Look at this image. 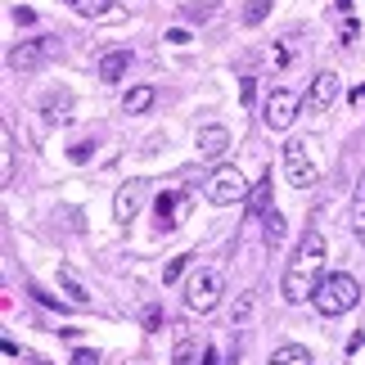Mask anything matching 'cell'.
Segmentation results:
<instances>
[{"label":"cell","mask_w":365,"mask_h":365,"mask_svg":"<svg viewBox=\"0 0 365 365\" xmlns=\"http://www.w3.org/2000/svg\"><path fill=\"white\" fill-rule=\"evenodd\" d=\"M320 266H325V235L320 230H307L302 240H298V252H293V262H289V271H284V284H279V293H284L289 302H307V298H316V275H320Z\"/></svg>","instance_id":"cell-1"},{"label":"cell","mask_w":365,"mask_h":365,"mask_svg":"<svg viewBox=\"0 0 365 365\" xmlns=\"http://www.w3.org/2000/svg\"><path fill=\"white\" fill-rule=\"evenodd\" d=\"M316 312L320 316H343V312H352V307L361 302V284L347 271H334L320 279V289H316Z\"/></svg>","instance_id":"cell-2"},{"label":"cell","mask_w":365,"mask_h":365,"mask_svg":"<svg viewBox=\"0 0 365 365\" xmlns=\"http://www.w3.org/2000/svg\"><path fill=\"white\" fill-rule=\"evenodd\" d=\"M203 194H207V203H217V207H230V203L248 199L244 172H240V167H230V163H221L217 172H212V176L203 180Z\"/></svg>","instance_id":"cell-3"},{"label":"cell","mask_w":365,"mask_h":365,"mask_svg":"<svg viewBox=\"0 0 365 365\" xmlns=\"http://www.w3.org/2000/svg\"><path fill=\"white\" fill-rule=\"evenodd\" d=\"M221 302V271L217 266H199L185 284V307L190 312H217Z\"/></svg>","instance_id":"cell-4"},{"label":"cell","mask_w":365,"mask_h":365,"mask_svg":"<svg viewBox=\"0 0 365 365\" xmlns=\"http://www.w3.org/2000/svg\"><path fill=\"white\" fill-rule=\"evenodd\" d=\"M298 108H302L298 95L284 91V86H275L271 95H266V104H262V122L271 126V131H289L293 118H298Z\"/></svg>","instance_id":"cell-5"},{"label":"cell","mask_w":365,"mask_h":365,"mask_svg":"<svg viewBox=\"0 0 365 365\" xmlns=\"http://www.w3.org/2000/svg\"><path fill=\"white\" fill-rule=\"evenodd\" d=\"M284 172H289V185H298V190L316 185V163H312L302 140H289L284 145Z\"/></svg>","instance_id":"cell-6"},{"label":"cell","mask_w":365,"mask_h":365,"mask_svg":"<svg viewBox=\"0 0 365 365\" xmlns=\"http://www.w3.org/2000/svg\"><path fill=\"white\" fill-rule=\"evenodd\" d=\"M54 54V36H41V41H23V46L9 50V68L14 73H32V68H41Z\"/></svg>","instance_id":"cell-7"},{"label":"cell","mask_w":365,"mask_h":365,"mask_svg":"<svg viewBox=\"0 0 365 365\" xmlns=\"http://www.w3.org/2000/svg\"><path fill=\"white\" fill-rule=\"evenodd\" d=\"M339 91H343L339 73H320V77L312 81V91L302 95V113H325V108L339 100Z\"/></svg>","instance_id":"cell-8"},{"label":"cell","mask_w":365,"mask_h":365,"mask_svg":"<svg viewBox=\"0 0 365 365\" xmlns=\"http://www.w3.org/2000/svg\"><path fill=\"white\" fill-rule=\"evenodd\" d=\"M185 217H190V194H180V190L158 194V226L163 230H176Z\"/></svg>","instance_id":"cell-9"},{"label":"cell","mask_w":365,"mask_h":365,"mask_svg":"<svg viewBox=\"0 0 365 365\" xmlns=\"http://www.w3.org/2000/svg\"><path fill=\"white\" fill-rule=\"evenodd\" d=\"M145 207V180H126L113 199V217L118 221H135V212Z\"/></svg>","instance_id":"cell-10"},{"label":"cell","mask_w":365,"mask_h":365,"mask_svg":"<svg viewBox=\"0 0 365 365\" xmlns=\"http://www.w3.org/2000/svg\"><path fill=\"white\" fill-rule=\"evenodd\" d=\"M199 153L207 163H221L230 153V131H226V126H203V131H199Z\"/></svg>","instance_id":"cell-11"},{"label":"cell","mask_w":365,"mask_h":365,"mask_svg":"<svg viewBox=\"0 0 365 365\" xmlns=\"http://www.w3.org/2000/svg\"><path fill=\"white\" fill-rule=\"evenodd\" d=\"M126 68H131V50H108L95 73H100V81H108V86H113V81L126 77Z\"/></svg>","instance_id":"cell-12"},{"label":"cell","mask_w":365,"mask_h":365,"mask_svg":"<svg viewBox=\"0 0 365 365\" xmlns=\"http://www.w3.org/2000/svg\"><path fill=\"white\" fill-rule=\"evenodd\" d=\"M266 203H271V172H266V176L257 180V185L248 190V199H244V212H248V217H266V212H271Z\"/></svg>","instance_id":"cell-13"},{"label":"cell","mask_w":365,"mask_h":365,"mask_svg":"<svg viewBox=\"0 0 365 365\" xmlns=\"http://www.w3.org/2000/svg\"><path fill=\"white\" fill-rule=\"evenodd\" d=\"M68 108H73V95L68 91H46L41 95V113L50 122H68Z\"/></svg>","instance_id":"cell-14"},{"label":"cell","mask_w":365,"mask_h":365,"mask_svg":"<svg viewBox=\"0 0 365 365\" xmlns=\"http://www.w3.org/2000/svg\"><path fill=\"white\" fill-rule=\"evenodd\" d=\"M153 100H158V91H153V86H131V91L122 95V108H126V113H149Z\"/></svg>","instance_id":"cell-15"},{"label":"cell","mask_w":365,"mask_h":365,"mask_svg":"<svg viewBox=\"0 0 365 365\" xmlns=\"http://www.w3.org/2000/svg\"><path fill=\"white\" fill-rule=\"evenodd\" d=\"M266 365H312V352H307L302 343H284V347H275V352H271Z\"/></svg>","instance_id":"cell-16"},{"label":"cell","mask_w":365,"mask_h":365,"mask_svg":"<svg viewBox=\"0 0 365 365\" xmlns=\"http://www.w3.org/2000/svg\"><path fill=\"white\" fill-rule=\"evenodd\" d=\"M0 185H14V135H9V126L0 131Z\"/></svg>","instance_id":"cell-17"},{"label":"cell","mask_w":365,"mask_h":365,"mask_svg":"<svg viewBox=\"0 0 365 365\" xmlns=\"http://www.w3.org/2000/svg\"><path fill=\"white\" fill-rule=\"evenodd\" d=\"M59 284H63V293H68V302H73V307H86L91 302V293L81 289V279L68 271V266H59Z\"/></svg>","instance_id":"cell-18"},{"label":"cell","mask_w":365,"mask_h":365,"mask_svg":"<svg viewBox=\"0 0 365 365\" xmlns=\"http://www.w3.org/2000/svg\"><path fill=\"white\" fill-rule=\"evenodd\" d=\"M199 361H203L199 343H194L190 334H180V339H176V352H172V365H199Z\"/></svg>","instance_id":"cell-19"},{"label":"cell","mask_w":365,"mask_h":365,"mask_svg":"<svg viewBox=\"0 0 365 365\" xmlns=\"http://www.w3.org/2000/svg\"><path fill=\"white\" fill-rule=\"evenodd\" d=\"M266 14H271V0H248L244 14H240V23L244 27H257V23H266Z\"/></svg>","instance_id":"cell-20"},{"label":"cell","mask_w":365,"mask_h":365,"mask_svg":"<svg viewBox=\"0 0 365 365\" xmlns=\"http://www.w3.org/2000/svg\"><path fill=\"white\" fill-rule=\"evenodd\" d=\"M352 230H356V240L365 235V176H361V185L352 194Z\"/></svg>","instance_id":"cell-21"},{"label":"cell","mask_w":365,"mask_h":365,"mask_svg":"<svg viewBox=\"0 0 365 365\" xmlns=\"http://www.w3.org/2000/svg\"><path fill=\"white\" fill-rule=\"evenodd\" d=\"M73 9L81 19H104V14L113 9V0H73Z\"/></svg>","instance_id":"cell-22"},{"label":"cell","mask_w":365,"mask_h":365,"mask_svg":"<svg viewBox=\"0 0 365 365\" xmlns=\"http://www.w3.org/2000/svg\"><path fill=\"white\" fill-rule=\"evenodd\" d=\"M262 221H266V244H271V248H275L279 240H284V230H289V226H284V217H279V212H275V207H271V212H266Z\"/></svg>","instance_id":"cell-23"},{"label":"cell","mask_w":365,"mask_h":365,"mask_svg":"<svg viewBox=\"0 0 365 365\" xmlns=\"http://www.w3.org/2000/svg\"><path fill=\"white\" fill-rule=\"evenodd\" d=\"M185 266H190V252H180V257H172V262H167L163 279H167V284H172V279H180V271H185Z\"/></svg>","instance_id":"cell-24"},{"label":"cell","mask_w":365,"mask_h":365,"mask_svg":"<svg viewBox=\"0 0 365 365\" xmlns=\"http://www.w3.org/2000/svg\"><path fill=\"white\" fill-rule=\"evenodd\" d=\"M185 19H190V23H207V19H212V5H190Z\"/></svg>","instance_id":"cell-25"},{"label":"cell","mask_w":365,"mask_h":365,"mask_svg":"<svg viewBox=\"0 0 365 365\" xmlns=\"http://www.w3.org/2000/svg\"><path fill=\"white\" fill-rule=\"evenodd\" d=\"M91 149H95L91 140H81V145H73V149H68V158H73V163H86V158H91Z\"/></svg>","instance_id":"cell-26"},{"label":"cell","mask_w":365,"mask_h":365,"mask_svg":"<svg viewBox=\"0 0 365 365\" xmlns=\"http://www.w3.org/2000/svg\"><path fill=\"white\" fill-rule=\"evenodd\" d=\"M73 365H100V356H95L91 347H77V352H73Z\"/></svg>","instance_id":"cell-27"},{"label":"cell","mask_w":365,"mask_h":365,"mask_svg":"<svg viewBox=\"0 0 365 365\" xmlns=\"http://www.w3.org/2000/svg\"><path fill=\"white\" fill-rule=\"evenodd\" d=\"M240 100L252 104V77H240Z\"/></svg>","instance_id":"cell-28"},{"label":"cell","mask_w":365,"mask_h":365,"mask_svg":"<svg viewBox=\"0 0 365 365\" xmlns=\"http://www.w3.org/2000/svg\"><path fill=\"white\" fill-rule=\"evenodd\" d=\"M199 365H217V347H203V361Z\"/></svg>","instance_id":"cell-29"},{"label":"cell","mask_w":365,"mask_h":365,"mask_svg":"<svg viewBox=\"0 0 365 365\" xmlns=\"http://www.w3.org/2000/svg\"><path fill=\"white\" fill-rule=\"evenodd\" d=\"M339 5H343V9H347V5H352V0H339Z\"/></svg>","instance_id":"cell-30"},{"label":"cell","mask_w":365,"mask_h":365,"mask_svg":"<svg viewBox=\"0 0 365 365\" xmlns=\"http://www.w3.org/2000/svg\"><path fill=\"white\" fill-rule=\"evenodd\" d=\"M361 244H365V235H361Z\"/></svg>","instance_id":"cell-31"}]
</instances>
